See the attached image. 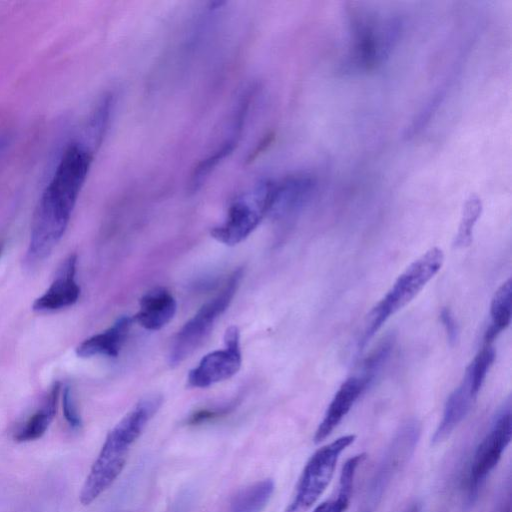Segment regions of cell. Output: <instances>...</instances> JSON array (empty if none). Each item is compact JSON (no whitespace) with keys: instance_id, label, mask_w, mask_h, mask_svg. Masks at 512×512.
Masks as SVG:
<instances>
[{"instance_id":"cell-23","label":"cell","mask_w":512,"mask_h":512,"mask_svg":"<svg viewBox=\"0 0 512 512\" xmlns=\"http://www.w3.org/2000/svg\"><path fill=\"white\" fill-rule=\"evenodd\" d=\"M482 212V202L476 195H471L465 202L454 245L458 248L469 246L472 242L473 228Z\"/></svg>"},{"instance_id":"cell-2","label":"cell","mask_w":512,"mask_h":512,"mask_svg":"<svg viewBox=\"0 0 512 512\" xmlns=\"http://www.w3.org/2000/svg\"><path fill=\"white\" fill-rule=\"evenodd\" d=\"M162 404L160 395L141 399L107 434L80 491L79 500L89 505L106 491L122 472L132 444Z\"/></svg>"},{"instance_id":"cell-15","label":"cell","mask_w":512,"mask_h":512,"mask_svg":"<svg viewBox=\"0 0 512 512\" xmlns=\"http://www.w3.org/2000/svg\"><path fill=\"white\" fill-rule=\"evenodd\" d=\"M315 182L308 175H296L273 183L269 213L283 216L301 208L309 198Z\"/></svg>"},{"instance_id":"cell-21","label":"cell","mask_w":512,"mask_h":512,"mask_svg":"<svg viewBox=\"0 0 512 512\" xmlns=\"http://www.w3.org/2000/svg\"><path fill=\"white\" fill-rule=\"evenodd\" d=\"M274 491L271 479L258 481L237 492L230 501L228 512H260Z\"/></svg>"},{"instance_id":"cell-6","label":"cell","mask_w":512,"mask_h":512,"mask_svg":"<svg viewBox=\"0 0 512 512\" xmlns=\"http://www.w3.org/2000/svg\"><path fill=\"white\" fill-rule=\"evenodd\" d=\"M355 440L354 434L343 435L313 453L284 512H307L317 502L334 475L340 455Z\"/></svg>"},{"instance_id":"cell-13","label":"cell","mask_w":512,"mask_h":512,"mask_svg":"<svg viewBox=\"0 0 512 512\" xmlns=\"http://www.w3.org/2000/svg\"><path fill=\"white\" fill-rule=\"evenodd\" d=\"M248 103L247 97H243L235 111L227 137L194 168L190 179L192 191L199 189L218 164L234 150L242 131Z\"/></svg>"},{"instance_id":"cell-28","label":"cell","mask_w":512,"mask_h":512,"mask_svg":"<svg viewBox=\"0 0 512 512\" xmlns=\"http://www.w3.org/2000/svg\"><path fill=\"white\" fill-rule=\"evenodd\" d=\"M5 242L3 240L0 241V258L4 251Z\"/></svg>"},{"instance_id":"cell-16","label":"cell","mask_w":512,"mask_h":512,"mask_svg":"<svg viewBox=\"0 0 512 512\" xmlns=\"http://www.w3.org/2000/svg\"><path fill=\"white\" fill-rule=\"evenodd\" d=\"M133 323L129 316H122L105 331L95 334L76 347V354L81 358L93 356L117 357Z\"/></svg>"},{"instance_id":"cell-17","label":"cell","mask_w":512,"mask_h":512,"mask_svg":"<svg viewBox=\"0 0 512 512\" xmlns=\"http://www.w3.org/2000/svg\"><path fill=\"white\" fill-rule=\"evenodd\" d=\"M476 397L464 377L461 384L447 398L441 421L432 437L433 445L442 443L452 434L468 414Z\"/></svg>"},{"instance_id":"cell-19","label":"cell","mask_w":512,"mask_h":512,"mask_svg":"<svg viewBox=\"0 0 512 512\" xmlns=\"http://www.w3.org/2000/svg\"><path fill=\"white\" fill-rule=\"evenodd\" d=\"M366 454L360 453L349 458L342 466L337 495L319 504L313 512H346L352 498L355 476Z\"/></svg>"},{"instance_id":"cell-8","label":"cell","mask_w":512,"mask_h":512,"mask_svg":"<svg viewBox=\"0 0 512 512\" xmlns=\"http://www.w3.org/2000/svg\"><path fill=\"white\" fill-rule=\"evenodd\" d=\"M512 438L511 407L508 403L495 417L489 431L476 447L469 467L466 491L470 504L476 501L488 476L499 463Z\"/></svg>"},{"instance_id":"cell-27","label":"cell","mask_w":512,"mask_h":512,"mask_svg":"<svg viewBox=\"0 0 512 512\" xmlns=\"http://www.w3.org/2000/svg\"><path fill=\"white\" fill-rule=\"evenodd\" d=\"M229 411L228 408H221L216 410H200L193 415L188 420L189 424H199L206 421H209L211 419H214L216 417H219L220 415L226 414Z\"/></svg>"},{"instance_id":"cell-7","label":"cell","mask_w":512,"mask_h":512,"mask_svg":"<svg viewBox=\"0 0 512 512\" xmlns=\"http://www.w3.org/2000/svg\"><path fill=\"white\" fill-rule=\"evenodd\" d=\"M273 183L262 181L235 198L224 221L212 228L211 236L228 246L245 240L269 213Z\"/></svg>"},{"instance_id":"cell-14","label":"cell","mask_w":512,"mask_h":512,"mask_svg":"<svg viewBox=\"0 0 512 512\" xmlns=\"http://www.w3.org/2000/svg\"><path fill=\"white\" fill-rule=\"evenodd\" d=\"M176 309L173 295L167 289L157 287L141 297L139 310L132 319L144 329L156 331L173 319Z\"/></svg>"},{"instance_id":"cell-4","label":"cell","mask_w":512,"mask_h":512,"mask_svg":"<svg viewBox=\"0 0 512 512\" xmlns=\"http://www.w3.org/2000/svg\"><path fill=\"white\" fill-rule=\"evenodd\" d=\"M443 261L442 250L433 247L399 275L392 287L368 314L359 347H364L392 315L416 297L441 269Z\"/></svg>"},{"instance_id":"cell-10","label":"cell","mask_w":512,"mask_h":512,"mask_svg":"<svg viewBox=\"0 0 512 512\" xmlns=\"http://www.w3.org/2000/svg\"><path fill=\"white\" fill-rule=\"evenodd\" d=\"M77 255L70 254L58 267L55 278L43 295L38 297L32 309L36 312H52L77 302L80 287L75 280Z\"/></svg>"},{"instance_id":"cell-1","label":"cell","mask_w":512,"mask_h":512,"mask_svg":"<svg viewBox=\"0 0 512 512\" xmlns=\"http://www.w3.org/2000/svg\"><path fill=\"white\" fill-rule=\"evenodd\" d=\"M91 162V151L79 143L64 151L34 211L26 265L47 258L64 235Z\"/></svg>"},{"instance_id":"cell-11","label":"cell","mask_w":512,"mask_h":512,"mask_svg":"<svg viewBox=\"0 0 512 512\" xmlns=\"http://www.w3.org/2000/svg\"><path fill=\"white\" fill-rule=\"evenodd\" d=\"M369 385L358 375L346 379L332 398L314 434V443L325 440L340 424Z\"/></svg>"},{"instance_id":"cell-5","label":"cell","mask_w":512,"mask_h":512,"mask_svg":"<svg viewBox=\"0 0 512 512\" xmlns=\"http://www.w3.org/2000/svg\"><path fill=\"white\" fill-rule=\"evenodd\" d=\"M242 275V269L235 270L222 290L205 303L177 332L168 354V362L171 366H177L186 360L209 336L217 319L230 305Z\"/></svg>"},{"instance_id":"cell-30","label":"cell","mask_w":512,"mask_h":512,"mask_svg":"<svg viewBox=\"0 0 512 512\" xmlns=\"http://www.w3.org/2000/svg\"><path fill=\"white\" fill-rule=\"evenodd\" d=\"M502 512H510L509 506L507 508H505Z\"/></svg>"},{"instance_id":"cell-3","label":"cell","mask_w":512,"mask_h":512,"mask_svg":"<svg viewBox=\"0 0 512 512\" xmlns=\"http://www.w3.org/2000/svg\"><path fill=\"white\" fill-rule=\"evenodd\" d=\"M349 20L351 45L342 71L348 74L372 72L389 56L401 24L396 18L379 19L359 8L350 9Z\"/></svg>"},{"instance_id":"cell-25","label":"cell","mask_w":512,"mask_h":512,"mask_svg":"<svg viewBox=\"0 0 512 512\" xmlns=\"http://www.w3.org/2000/svg\"><path fill=\"white\" fill-rule=\"evenodd\" d=\"M63 414L68 424L78 429L81 426V418L74 403L71 388L66 386L62 396Z\"/></svg>"},{"instance_id":"cell-24","label":"cell","mask_w":512,"mask_h":512,"mask_svg":"<svg viewBox=\"0 0 512 512\" xmlns=\"http://www.w3.org/2000/svg\"><path fill=\"white\" fill-rule=\"evenodd\" d=\"M392 346L393 338H386L363 360L358 376L369 386L387 361Z\"/></svg>"},{"instance_id":"cell-29","label":"cell","mask_w":512,"mask_h":512,"mask_svg":"<svg viewBox=\"0 0 512 512\" xmlns=\"http://www.w3.org/2000/svg\"><path fill=\"white\" fill-rule=\"evenodd\" d=\"M406 512H418L417 505L411 506Z\"/></svg>"},{"instance_id":"cell-26","label":"cell","mask_w":512,"mask_h":512,"mask_svg":"<svg viewBox=\"0 0 512 512\" xmlns=\"http://www.w3.org/2000/svg\"><path fill=\"white\" fill-rule=\"evenodd\" d=\"M440 320L445 329L449 343L454 345L459 338V328L451 310L443 308L440 312Z\"/></svg>"},{"instance_id":"cell-18","label":"cell","mask_w":512,"mask_h":512,"mask_svg":"<svg viewBox=\"0 0 512 512\" xmlns=\"http://www.w3.org/2000/svg\"><path fill=\"white\" fill-rule=\"evenodd\" d=\"M60 389V382L57 381L52 385L42 406L15 431L13 439L16 442L37 440L46 432L56 414Z\"/></svg>"},{"instance_id":"cell-12","label":"cell","mask_w":512,"mask_h":512,"mask_svg":"<svg viewBox=\"0 0 512 512\" xmlns=\"http://www.w3.org/2000/svg\"><path fill=\"white\" fill-rule=\"evenodd\" d=\"M419 435L420 426L416 421H409L400 429L373 480L371 492L375 496L376 494H381L393 473L406 461L407 457L414 450Z\"/></svg>"},{"instance_id":"cell-9","label":"cell","mask_w":512,"mask_h":512,"mask_svg":"<svg viewBox=\"0 0 512 512\" xmlns=\"http://www.w3.org/2000/svg\"><path fill=\"white\" fill-rule=\"evenodd\" d=\"M225 347L205 355L187 377L192 388H206L231 378L242 363L240 333L236 326H230L224 334Z\"/></svg>"},{"instance_id":"cell-22","label":"cell","mask_w":512,"mask_h":512,"mask_svg":"<svg viewBox=\"0 0 512 512\" xmlns=\"http://www.w3.org/2000/svg\"><path fill=\"white\" fill-rule=\"evenodd\" d=\"M495 359V349L492 344L484 343L471 364L467 367L464 377L468 380L473 393L477 396L487 373Z\"/></svg>"},{"instance_id":"cell-20","label":"cell","mask_w":512,"mask_h":512,"mask_svg":"<svg viewBox=\"0 0 512 512\" xmlns=\"http://www.w3.org/2000/svg\"><path fill=\"white\" fill-rule=\"evenodd\" d=\"M491 324L485 332L484 343L492 344L498 334L506 329L512 316V280L509 278L494 293L490 306Z\"/></svg>"}]
</instances>
